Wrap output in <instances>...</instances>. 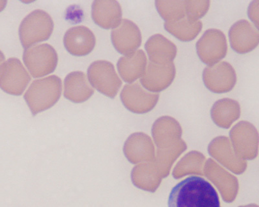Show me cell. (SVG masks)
<instances>
[{
  "label": "cell",
  "mask_w": 259,
  "mask_h": 207,
  "mask_svg": "<svg viewBox=\"0 0 259 207\" xmlns=\"http://www.w3.org/2000/svg\"><path fill=\"white\" fill-rule=\"evenodd\" d=\"M54 29V22L48 13L40 9L32 11L22 21L19 27L21 43L24 47L50 38Z\"/></svg>",
  "instance_id": "3"
},
{
  "label": "cell",
  "mask_w": 259,
  "mask_h": 207,
  "mask_svg": "<svg viewBox=\"0 0 259 207\" xmlns=\"http://www.w3.org/2000/svg\"><path fill=\"white\" fill-rule=\"evenodd\" d=\"M62 89V80L57 75L32 82L24 96L32 116H35L55 105L61 98Z\"/></svg>",
  "instance_id": "2"
},
{
  "label": "cell",
  "mask_w": 259,
  "mask_h": 207,
  "mask_svg": "<svg viewBox=\"0 0 259 207\" xmlns=\"http://www.w3.org/2000/svg\"><path fill=\"white\" fill-rule=\"evenodd\" d=\"M168 207H221L218 193L206 179L192 176L172 188Z\"/></svg>",
  "instance_id": "1"
},
{
  "label": "cell",
  "mask_w": 259,
  "mask_h": 207,
  "mask_svg": "<svg viewBox=\"0 0 259 207\" xmlns=\"http://www.w3.org/2000/svg\"><path fill=\"white\" fill-rule=\"evenodd\" d=\"M155 7L165 22H175L186 17L185 1L157 0L155 2Z\"/></svg>",
  "instance_id": "20"
},
{
  "label": "cell",
  "mask_w": 259,
  "mask_h": 207,
  "mask_svg": "<svg viewBox=\"0 0 259 207\" xmlns=\"http://www.w3.org/2000/svg\"><path fill=\"white\" fill-rule=\"evenodd\" d=\"M122 16L121 4L115 0H96L92 4V19L102 28L114 29L121 23Z\"/></svg>",
  "instance_id": "15"
},
{
  "label": "cell",
  "mask_w": 259,
  "mask_h": 207,
  "mask_svg": "<svg viewBox=\"0 0 259 207\" xmlns=\"http://www.w3.org/2000/svg\"><path fill=\"white\" fill-rule=\"evenodd\" d=\"M239 114V105L234 100L223 99L219 100L212 110V117L215 123L224 127H228L233 119L237 118Z\"/></svg>",
  "instance_id": "19"
},
{
  "label": "cell",
  "mask_w": 259,
  "mask_h": 207,
  "mask_svg": "<svg viewBox=\"0 0 259 207\" xmlns=\"http://www.w3.org/2000/svg\"><path fill=\"white\" fill-rule=\"evenodd\" d=\"M5 61H6V57H5L4 53L0 50V66H1Z\"/></svg>",
  "instance_id": "25"
},
{
  "label": "cell",
  "mask_w": 259,
  "mask_h": 207,
  "mask_svg": "<svg viewBox=\"0 0 259 207\" xmlns=\"http://www.w3.org/2000/svg\"><path fill=\"white\" fill-rule=\"evenodd\" d=\"M202 80L210 91L223 93L234 88L237 75L234 67L230 62L223 61L205 68L202 73Z\"/></svg>",
  "instance_id": "8"
},
{
  "label": "cell",
  "mask_w": 259,
  "mask_h": 207,
  "mask_svg": "<svg viewBox=\"0 0 259 207\" xmlns=\"http://www.w3.org/2000/svg\"><path fill=\"white\" fill-rule=\"evenodd\" d=\"M145 48L148 60L152 63H173L178 54L177 46L161 34H154L146 41Z\"/></svg>",
  "instance_id": "14"
},
{
  "label": "cell",
  "mask_w": 259,
  "mask_h": 207,
  "mask_svg": "<svg viewBox=\"0 0 259 207\" xmlns=\"http://www.w3.org/2000/svg\"><path fill=\"white\" fill-rule=\"evenodd\" d=\"M174 121H171L168 119H162L156 122V125L154 128V134L156 135L157 141L158 142H165V139H173L179 135L180 131L179 126L170 130L177 125H171Z\"/></svg>",
  "instance_id": "21"
},
{
  "label": "cell",
  "mask_w": 259,
  "mask_h": 207,
  "mask_svg": "<svg viewBox=\"0 0 259 207\" xmlns=\"http://www.w3.org/2000/svg\"><path fill=\"white\" fill-rule=\"evenodd\" d=\"M23 59L30 73L34 78L44 77L53 73L58 64L56 50L49 43L26 48Z\"/></svg>",
  "instance_id": "6"
},
{
  "label": "cell",
  "mask_w": 259,
  "mask_h": 207,
  "mask_svg": "<svg viewBox=\"0 0 259 207\" xmlns=\"http://www.w3.org/2000/svg\"><path fill=\"white\" fill-rule=\"evenodd\" d=\"M8 4V2L5 1V0H0V12H2L4 10Z\"/></svg>",
  "instance_id": "24"
},
{
  "label": "cell",
  "mask_w": 259,
  "mask_h": 207,
  "mask_svg": "<svg viewBox=\"0 0 259 207\" xmlns=\"http://www.w3.org/2000/svg\"><path fill=\"white\" fill-rule=\"evenodd\" d=\"M121 98L127 109L134 113H143L154 107L158 95L147 91L140 83L134 82L124 86Z\"/></svg>",
  "instance_id": "12"
},
{
  "label": "cell",
  "mask_w": 259,
  "mask_h": 207,
  "mask_svg": "<svg viewBox=\"0 0 259 207\" xmlns=\"http://www.w3.org/2000/svg\"><path fill=\"white\" fill-rule=\"evenodd\" d=\"M164 29L178 40L189 42L194 40L201 33L203 23L201 20H194L185 17L175 22H164Z\"/></svg>",
  "instance_id": "18"
},
{
  "label": "cell",
  "mask_w": 259,
  "mask_h": 207,
  "mask_svg": "<svg viewBox=\"0 0 259 207\" xmlns=\"http://www.w3.org/2000/svg\"><path fill=\"white\" fill-rule=\"evenodd\" d=\"M196 54L207 66L223 61L228 51L225 34L219 29L206 30L196 43Z\"/></svg>",
  "instance_id": "4"
},
{
  "label": "cell",
  "mask_w": 259,
  "mask_h": 207,
  "mask_svg": "<svg viewBox=\"0 0 259 207\" xmlns=\"http://www.w3.org/2000/svg\"><path fill=\"white\" fill-rule=\"evenodd\" d=\"M247 16L252 24L258 29L259 0H253L247 8Z\"/></svg>",
  "instance_id": "23"
},
{
  "label": "cell",
  "mask_w": 259,
  "mask_h": 207,
  "mask_svg": "<svg viewBox=\"0 0 259 207\" xmlns=\"http://www.w3.org/2000/svg\"><path fill=\"white\" fill-rule=\"evenodd\" d=\"M31 79L19 59H9L0 66V88L9 95H22Z\"/></svg>",
  "instance_id": "7"
},
{
  "label": "cell",
  "mask_w": 259,
  "mask_h": 207,
  "mask_svg": "<svg viewBox=\"0 0 259 207\" xmlns=\"http://www.w3.org/2000/svg\"><path fill=\"white\" fill-rule=\"evenodd\" d=\"M111 40L113 47L119 54L124 55L133 54L142 45V32L133 21L122 19L121 23L112 29Z\"/></svg>",
  "instance_id": "10"
},
{
  "label": "cell",
  "mask_w": 259,
  "mask_h": 207,
  "mask_svg": "<svg viewBox=\"0 0 259 207\" xmlns=\"http://www.w3.org/2000/svg\"><path fill=\"white\" fill-rule=\"evenodd\" d=\"M148 62L149 60L144 50L138 49L119 59L117 64L118 72L124 82L132 84L142 77Z\"/></svg>",
  "instance_id": "16"
},
{
  "label": "cell",
  "mask_w": 259,
  "mask_h": 207,
  "mask_svg": "<svg viewBox=\"0 0 259 207\" xmlns=\"http://www.w3.org/2000/svg\"><path fill=\"white\" fill-rule=\"evenodd\" d=\"M229 40L234 51L240 55L249 54L258 47V29L248 20H238L229 30Z\"/></svg>",
  "instance_id": "9"
},
{
  "label": "cell",
  "mask_w": 259,
  "mask_h": 207,
  "mask_svg": "<svg viewBox=\"0 0 259 207\" xmlns=\"http://www.w3.org/2000/svg\"><path fill=\"white\" fill-rule=\"evenodd\" d=\"M64 43L69 54L74 56H85L94 49L96 38L89 27L78 25L71 27L66 32Z\"/></svg>",
  "instance_id": "13"
},
{
  "label": "cell",
  "mask_w": 259,
  "mask_h": 207,
  "mask_svg": "<svg viewBox=\"0 0 259 207\" xmlns=\"http://www.w3.org/2000/svg\"><path fill=\"white\" fill-rule=\"evenodd\" d=\"M64 95L74 103H82L89 99L94 93L87 75L82 71L69 73L64 80Z\"/></svg>",
  "instance_id": "17"
},
{
  "label": "cell",
  "mask_w": 259,
  "mask_h": 207,
  "mask_svg": "<svg viewBox=\"0 0 259 207\" xmlns=\"http://www.w3.org/2000/svg\"><path fill=\"white\" fill-rule=\"evenodd\" d=\"M210 6V2L207 1H185L186 16L192 19L200 20L207 15Z\"/></svg>",
  "instance_id": "22"
},
{
  "label": "cell",
  "mask_w": 259,
  "mask_h": 207,
  "mask_svg": "<svg viewBox=\"0 0 259 207\" xmlns=\"http://www.w3.org/2000/svg\"><path fill=\"white\" fill-rule=\"evenodd\" d=\"M90 84L110 98L116 96L122 85L115 67L112 62L99 60L92 62L88 69Z\"/></svg>",
  "instance_id": "5"
},
{
  "label": "cell",
  "mask_w": 259,
  "mask_h": 207,
  "mask_svg": "<svg viewBox=\"0 0 259 207\" xmlns=\"http://www.w3.org/2000/svg\"><path fill=\"white\" fill-rule=\"evenodd\" d=\"M177 75V69L173 63L158 64L148 62L144 74L140 79L141 84L152 92H159L169 87Z\"/></svg>",
  "instance_id": "11"
}]
</instances>
